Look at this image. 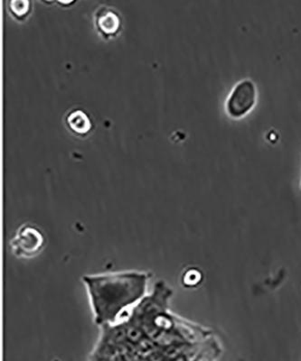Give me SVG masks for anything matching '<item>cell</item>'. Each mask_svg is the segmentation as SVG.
I'll return each instance as SVG.
<instances>
[{
  "label": "cell",
  "mask_w": 301,
  "mask_h": 361,
  "mask_svg": "<svg viewBox=\"0 0 301 361\" xmlns=\"http://www.w3.org/2000/svg\"><path fill=\"white\" fill-rule=\"evenodd\" d=\"M147 274L121 272L90 276L83 278L94 311L95 322L110 325L127 309L143 299L146 293Z\"/></svg>",
  "instance_id": "obj_1"
},
{
  "label": "cell",
  "mask_w": 301,
  "mask_h": 361,
  "mask_svg": "<svg viewBox=\"0 0 301 361\" xmlns=\"http://www.w3.org/2000/svg\"><path fill=\"white\" fill-rule=\"evenodd\" d=\"M258 100V87L251 78H244L234 83L225 101V111L233 120H241L256 108Z\"/></svg>",
  "instance_id": "obj_2"
},
{
  "label": "cell",
  "mask_w": 301,
  "mask_h": 361,
  "mask_svg": "<svg viewBox=\"0 0 301 361\" xmlns=\"http://www.w3.org/2000/svg\"><path fill=\"white\" fill-rule=\"evenodd\" d=\"M45 245V238L39 228L32 225L20 227L12 241L11 250L17 258L30 259L40 253Z\"/></svg>",
  "instance_id": "obj_3"
},
{
  "label": "cell",
  "mask_w": 301,
  "mask_h": 361,
  "mask_svg": "<svg viewBox=\"0 0 301 361\" xmlns=\"http://www.w3.org/2000/svg\"><path fill=\"white\" fill-rule=\"evenodd\" d=\"M95 25L101 36L111 39L121 28V17L112 8H101L95 14Z\"/></svg>",
  "instance_id": "obj_4"
},
{
  "label": "cell",
  "mask_w": 301,
  "mask_h": 361,
  "mask_svg": "<svg viewBox=\"0 0 301 361\" xmlns=\"http://www.w3.org/2000/svg\"><path fill=\"white\" fill-rule=\"evenodd\" d=\"M69 128L77 134H85L91 129V120L81 109L72 111L68 117Z\"/></svg>",
  "instance_id": "obj_5"
},
{
  "label": "cell",
  "mask_w": 301,
  "mask_h": 361,
  "mask_svg": "<svg viewBox=\"0 0 301 361\" xmlns=\"http://www.w3.org/2000/svg\"><path fill=\"white\" fill-rule=\"evenodd\" d=\"M300 186H301V177H300Z\"/></svg>",
  "instance_id": "obj_6"
}]
</instances>
